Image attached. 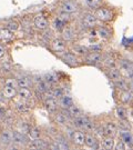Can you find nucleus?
I'll return each instance as SVG.
<instances>
[{"label":"nucleus","instance_id":"obj_32","mask_svg":"<svg viewBox=\"0 0 133 150\" xmlns=\"http://www.w3.org/2000/svg\"><path fill=\"white\" fill-rule=\"evenodd\" d=\"M43 79L47 81L48 83H50V85H54V83L58 82V76L56 75L54 72H48V74L44 75Z\"/></svg>","mask_w":133,"mask_h":150},{"label":"nucleus","instance_id":"obj_24","mask_svg":"<svg viewBox=\"0 0 133 150\" xmlns=\"http://www.w3.org/2000/svg\"><path fill=\"white\" fill-rule=\"evenodd\" d=\"M50 86H51V85L48 83L44 79H43V80H40V81H38L37 86H36V91L44 95V93L50 89Z\"/></svg>","mask_w":133,"mask_h":150},{"label":"nucleus","instance_id":"obj_5","mask_svg":"<svg viewBox=\"0 0 133 150\" xmlns=\"http://www.w3.org/2000/svg\"><path fill=\"white\" fill-rule=\"evenodd\" d=\"M51 49L56 54H63L67 51V41L63 38H57L51 42Z\"/></svg>","mask_w":133,"mask_h":150},{"label":"nucleus","instance_id":"obj_42","mask_svg":"<svg viewBox=\"0 0 133 150\" xmlns=\"http://www.w3.org/2000/svg\"><path fill=\"white\" fill-rule=\"evenodd\" d=\"M5 54H6V48L4 47V46H1V45H0V58H1V57H4Z\"/></svg>","mask_w":133,"mask_h":150},{"label":"nucleus","instance_id":"obj_2","mask_svg":"<svg viewBox=\"0 0 133 150\" xmlns=\"http://www.w3.org/2000/svg\"><path fill=\"white\" fill-rule=\"evenodd\" d=\"M18 86H17V80L13 79H7L5 82V86L2 88V96L6 99H12L13 97L17 96Z\"/></svg>","mask_w":133,"mask_h":150},{"label":"nucleus","instance_id":"obj_41","mask_svg":"<svg viewBox=\"0 0 133 150\" xmlns=\"http://www.w3.org/2000/svg\"><path fill=\"white\" fill-rule=\"evenodd\" d=\"M127 148H128V147H127V145L123 142L122 140L118 141L117 145H114V149H117V150H124V149H127Z\"/></svg>","mask_w":133,"mask_h":150},{"label":"nucleus","instance_id":"obj_4","mask_svg":"<svg viewBox=\"0 0 133 150\" xmlns=\"http://www.w3.org/2000/svg\"><path fill=\"white\" fill-rule=\"evenodd\" d=\"M30 141L28 138V134L25 132H21L19 130L12 131V144H16L19 146H28Z\"/></svg>","mask_w":133,"mask_h":150},{"label":"nucleus","instance_id":"obj_44","mask_svg":"<svg viewBox=\"0 0 133 150\" xmlns=\"http://www.w3.org/2000/svg\"><path fill=\"white\" fill-rule=\"evenodd\" d=\"M0 118H1V115H0Z\"/></svg>","mask_w":133,"mask_h":150},{"label":"nucleus","instance_id":"obj_23","mask_svg":"<svg viewBox=\"0 0 133 150\" xmlns=\"http://www.w3.org/2000/svg\"><path fill=\"white\" fill-rule=\"evenodd\" d=\"M108 76L109 78L111 79L113 82L120 80L122 78V74L119 69H117V67H113V68H109V71H108Z\"/></svg>","mask_w":133,"mask_h":150},{"label":"nucleus","instance_id":"obj_26","mask_svg":"<svg viewBox=\"0 0 133 150\" xmlns=\"http://www.w3.org/2000/svg\"><path fill=\"white\" fill-rule=\"evenodd\" d=\"M67 111H68V113L70 115V117H71V118H75V117H79V116H83L82 110H81L77 105H75V103H73L71 107L68 108V109H67Z\"/></svg>","mask_w":133,"mask_h":150},{"label":"nucleus","instance_id":"obj_25","mask_svg":"<svg viewBox=\"0 0 133 150\" xmlns=\"http://www.w3.org/2000/svg\"><path fill=\"white\" fill-rule=\"evenodd\" d=\"M120 99H121L122 103H124V105H128V103H130V102L133 101V92H131L129 89H128V90H123L122 92H121Z\"/></svg>","mask_w":133,"mask_h":150},{"label":"nucleus","instance_id":"obj_35","mask_svg":"<svg viewBox=\"0 0 133 150\" xmlns=\"http://www.w3.org/2000/svg\"><path fill=\"white\" fill-rule=\"evenodd\" d=\"M6 28L8 29V30H10L11 32H16L18 29H19V23L17 21H13V20H11V21L7 22L6 23Z\"/></svg>","mask_w":133,"mask_h":150},{"label":"nucleus","instance_id":"obj_10","mask_svg":"<svg viewBox=\"0 0 133 150\" xmlns=\"http://www.w3.org/2000/svg\"><path fill=\"white\" fill-rule=\"evenodd\" d=\"M102 54H100V51H89L85 54V61L90 64H98L102 62Z\"/></svg>","mask_w":133,"mask_h":150},{"label":"nucleus","instance_id":"obj_18","mask_svg":"<svg viewBox=\"0 0 133 150\" xmlns=\"http://www.w3.org/2000/svg\"><path fill=\"white\" fill-rule=\"evenodd\" d=\"M100 142H101L102 148L106 150L113 149V148H114V145H115L114 137H111V136H104V137H102V140Z\"/></svg>","mask_w":133,"mask_h":150},{"label":"nucleus","instance_id":"obj_40","mask_svg":"<svg viewBox=\"0 0 133 150\" xmlns=\"http://www.w3.org/2000/svg\"><path fill=\"white\" fill-rule=\"evenodd\" d=\"M19 127V131H21V132H25V134H28V131H29V129H30V126L26 122H22L21 125H19L18 126Z\"/></svg>","mask_w":133,"mask_h":150},{"label":"nucleus","instance_id":"obj_22","mask_svg":"<svg viewBox=\"0 0 133 150\" xmlns=\"http://www.w3.org/2000/svg\"><path fill=\"white\" fill-rule=\"evenodd\" d=\"M61 33H62V38H63L65 41H72L75 38V30L70 27H64L63 30L61 31Z\"/></svg>","mask_w":133,"mask_h":150},{"label":"nucleus","instance_id":"obj_8","mask_svg":"<svg viewBox=\"0 0 133 150\" xmlns=\"http://www.w3.org/2000/svg\"><path fill=\"white\" fill-rule=\"evenodd\" d=\"M0 145L9 147L12 145V131L9 129H4L0 132Z\"/></svg>","mask_w":133,"mask_h":150},{"label":"nucleus","instance_id":"obj_3","mask_svg":"<svg viewBox=\"0 0 133 150\" xmlns=\"http://www.w3.org/2000/svg\"><path fill=\"white\" fill-rule=\"evenodd\" d=\"M94 15H96L98 20L103 22L110 21L112 18H113L112 11L109 8H106V7H99V8L96 7V11H94Z\"/></svg>","mask_w":133,"mask_h":150},{"label":"nucleus","instance_id":"obj_39","mask_svg":"<svg viewBox=\"0 0 133 150\" xmlns=\"http://www.w3.org/2000/svg\"><path fill=\"white\" fill-rule=\"evenodd\" d=\"M98 33H99V36L101 38H103V39H109V37H110V32L108 31L106 29H104V28H100V29L98 30Z\"/></svg>","mask_w":133,"mask_h":150},{"label":"nucleus","instance_id":"obj_28","mask_svg":"<svg viewBox=\"0 0 133 150\" xmlns=\"http://www.w3.org/2000/svg\"><path fill=\"white\" fill-rule=\"evenodd\" d=\"M102 61H103V64H104V66H106L108 69L109 68H113V67H117V60H115V58L113 56L109 54V56H106V58H103Z\"/></svg>","mask_w":133,"mask_h":150},{"label":"nucleus","instance_id":"obj_43","mask_svg":"<svg viewBox=\"0 0 133 150\" xmlns=\"http://www.w3.org/2000/svg\"><path fill=\"white\" fill-rule=\"evenodd\" d=\"M129 90L131 91V92H133V79H131L130 82H129Z\"/></svg>","mask_w":133,"mask_h":150},{"label":"nucleus","instance_id":"obj_14","mask_svg":"<svg viewBox=\"0 0 133 150\" xmlns=\"http://www.w3.org/2000/svg\"><path fill=\"white\" fill-rule=\"evenodd\" d=\"M61 10L63 12H67V13H75L78 11V6L73 1L65 0L64 2L61 4Z\"/></svg>","mask_w":133,"mask_h":150},{"label":"nucleus","instance_id":"obj_9","mask_svg":"<svg viewBox=\"0 0 133 150\" xmlns=\"http://www.w3.org/2000/svg\"><path fill=\"white\" fill-rule=\"evenodd\" d=\"M33 23H34L36 28H38L39 30H46L49 27V20L47 19V17L42 15V13L37 15V16L34 17Z\"/></svg>","mask_w":133,"mask_h":150},{"label":"nucleus","instance_id":"obj_31","mask_svg":"<svg viewBox=\"0 0 133 150\" xmlns=\"http://www.w3.org/2000/svg\"><path fill=\"white\" fill-rule=\"evenodd\" d=\"M72 52H75V54H80V56H85V54L89 52V48H87L84 46H79V45H75L72 48Z\"/></svg>","mask_w":133,"mask_h":150},{"label":"nucleus","instance_id":"obj_27","mask_svg":"<svg viewBox=\"0 0 133 150\" xmlns=\"http://www.w3.org/2000/svg\"><path fill=\"white\" fill-rule=\"evenodd\" d=\"M41 134H42L41 129L38 128V127H30L29 131H28V136L30 139H38L41 137Z\"/></svg>","mask_w":133,"mask_h":150},{"label":"nucleus","instance_id":"obj_38","mask_svg":"<svg viewBox=\"0 0 133 150\" xmlns=\"http://www.w3.org/2000/svg\"><path fill=\"white\" fill-rule=\"evenodd\" d=\"M84 1L87 6L90 7V8H96L101 2V0H84Z\"/></svg>","mask_w":133,"mask_h":150},{"label":"nucleus","instance_id":"obj_21","mask_svg":"<svg viewBox=\"0 0 133 150\" xmlns=\"http://www.w3.org/2000/svg\"><path fill=\"white\" fill-rule=\"evenodd\" d=\"M54 142H56V145L58 147V150H65L70 148L69 144H68V140L63 136H57Z\"/></svg>","mask_w":133,"mask_h":150},{"label":"nucleus","instance_id":"obj_1","mask_svg":"<svg viewBox=\"0 0 133 150\" xmlns=\"http://www.w3.org/2000/svg\"><path fill=\"white\" fill-rule=\"evenodd\" d=\"M73 127L81 130H85V131H92L94 128V123L91 121L89 118H87L84 116H79L75 118L71 119Z\"/></svg>","mask_w":133,"mask_h":150},{"label":"nucleus","instance_id":"obj_19","mask_svg":"<svg viewBox=\"0 0 133 150\" xmlns=\"http://www.w3.org/2000/svg\"><path fill=\"white\" fill-rule=\"evenodd\" d=\"M17 96L19 97L22 101H27L32 98V91L29 88H18Z\"/></svg>","mask_w":133,"mask_h":150},{"label":"nucleus","instance_id":"obj_17","mask_svg":"<svg viewBox=\"0 0 133 150\" xmlns=\"http://www.w3.org/2000/svg\"><path fill=\"white\" fill-rule=\"evenodd\" d=\"M104 136H111V137H114L118 132V125L113 121H109V122L106 123L104 126Z\"/></svg>","mask_w":133,"mask_h":150},{"label":"nucleus","instance_id":"obj_13","mask_svg":"<svg viewBox=\"0 0 133 150\" xmlns=\"http://www.w3.org/2000/svg\"><path fill=\"white\" fill-rule=\"evenodd\" d=\"M98 19L94 13H85L83 18H82V25L84 26L85 28H93L94 26H96L98 23Z\"/></svg>","mask_w":133,"mask_h":150},{"label":"nucleus","instance_id":"obj_34","mask_svg":"<svg viewBox=\"0 0 133 150\" xmlns=\"http://www.w3.org/2000/svg\"><path fill=\"white\" fill-rule=\"evenodd\" d=\"M115 113H117V117L120 120H128V117H127V111L124 110L123 107H118L115 109Z\"/></svg>","mask_w":133,"mask_h":150},{"label":"nucleus","instance_id":"obj_16","mask_svg":"<svg viewBox=\"0 0 133 150\" xmlns=\"http://www.w3.org/2000/svg\"><path fill=\"white\" fill-rule=\"evenodd\" d=\"M17 86H18V88H30L32 86L31 77H29L27 75L20 76L17 79Z\"/></svg>","mask_w":133,"mask_h":150},{"label":"nucleus","instance_id":"obj_36","mask_svg":"<svg viewBox=\"0 0 133 150\" xmlns=\"http://www.w3.org/2000/svg\"><path fill=\"white\" fill-rule=\"evenodd\" d=\"M54 27H56V29L59 30V31H62V30H63V28L65 27V22L62 21L60 18H57V19H56V21H54Z\"/></svg>","mask_w":133,"mask_h":150},{"label":"nucleus","instance_id":"obj_20","mask_svg":"<svg viewBox=\"0 0 133 150\" xmlns=\"http://www.w3.org/2000/svg\"><path fill=\"white\" fill-rule=\"evenodd\" d=\"M59 103L62 107V109H68L75 102H73V99H72L71 96H69V95H62V96L59 98Z\"/></svg>","mask_w":133,"mask_h":150},{"label":"nucleus","instance_id":"obj_30","mask_svg":"<svg viewBox=\"0 0 133 150\" xmlns=\"http://www.w3.org/2000/svg\"><path fill=\"white\" fill-rule=\"evenodd\" d=\"M121 132H122L121 134V140L127 145V147L131 146V144L133 142V138L130 134V131L128 130V131H121Z\"/></svg>","mask_w":133,"mask_h":150},{"label":"nucleus","instance_id":"obj_15","mask_svg":"<svg viewBox=\"0 0 133 150\" xmlns=\"http://www.w3.org/2000/svg\"><path fill=\"white\" fill-rule=\"evenodd\" d=\"M28 147L29 148H32V149H47L49 148V145L47 144V141L43 139H32L31 142L28 144Z\"/></svg>","mask_w":133,"mask_h":150},{"label":"nucleus","instance_id":"obj_37","mask_svg":"<svg viewBox=\"0 0 133 150\" xmlns=\"http://www.w3.org/2000/svg\"><path fill=\"white\" fill-rule=\"evenodd\" d=\"M16 108L18 109V111H20V112H26V111L29 110V107L27 106L26 102H18Z\"/></svg>","mask_w":133,"mask_h":150},{"label":"nucleus","instance_id":"obj_12","mask_svg":"<svg viewBox=\"0 0 133 150\" xmlns=\"http://www.w3.org/2000/svg\"><path fill=\"white\" fill-rule=\"evenodd\" d=\"M84 145L88 148H91V149H98L100 147V141L98 140L94 134H85Z\"/></svg>","mask_w":133,"mask_h":150},{"label":"nucleus","instance_id":"obj_7","mask_svg":"<svg viewBox=\"0 0 133 150\" xmlns=\"http://www.w3.org/2000/svg\"><path fill=\"white\" fill-rule=\"evenodd\" d=\"M61 59L65 64H68L70 67H75L79 64V60H78V57L75 52H63L61 54Z\"/></svg>","mask_w":133,"mask_h":150},{"label":"nucleus","instance_id":"obj_29","mask_svg":"<svg viewBox=\"0 0 133 150\" xmlns=\"http://www.w3.org/2000/svg\"><path fill=\"white\" fill-rule=\"evenodd\" d=\"M12 38V32L8 30L7 28H1L0 29V41H7Z\"/></svg>","mask_w":133,"mask_h":150},{"label":"nucleus","instance_id":"obj_11","mask_svg":"<svg viewBox=\"0 0 133 150\" xmlns=\"http://www.w3.org/2000/svg\"><path fill=\"white\" fill-rule=\"evenodd\" d=\"M44 107L48 110L49 112L56 113L58 111L59 106H58V100L57 98H52V97H46L44 99Z\"/></svg>","mask_w":133,"mask_h":150},{"label":"nucleus","instance_id":"obj_33","mask_svg":"<svg viewBox=\"0 0 133 150\" xmlns=\"http://www.w3.org/2000/svg\"><path fill=\"white\" fill-rule=\"evenodd\" d=\"M114 85H115V87H117L118 89H120L121 91L128 90V89H129V83L125 80H124L123 78H121L120 80L115 81V82H114Z\"/></svg>","mask_w":133,"mask_h":150},{"label":"nucleus","instance_id":"obj_6","mask_svg":"<svg viewBox=\"0 0 133 150\" xmlns=\"http://www.w3.org/2000/svg\"><path fill=\"white\" fill-rule=\"evenodd\" d=\"M71 141L75 144V146L78 147H82L84 146V141H85V132L81 129H78V130H73V132L70 137Z\"/></svg>","mask_w":133,"mask_h":150}]
</instances>
